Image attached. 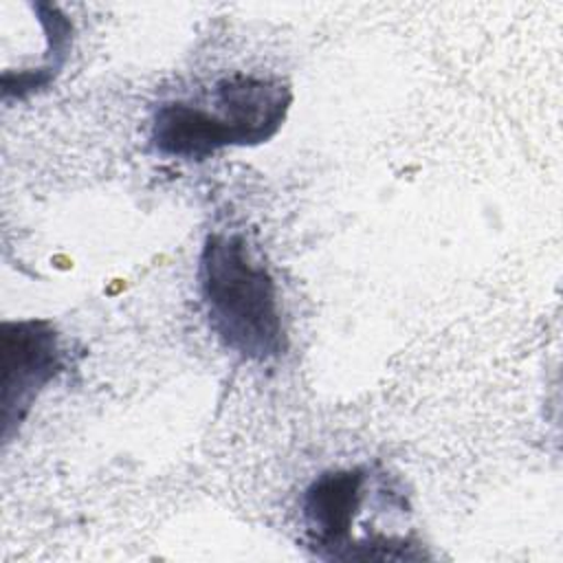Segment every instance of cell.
Here are the masks:
<instances>
[{"label": "cell", "instance_id": "cell-1", "mask_svg": "<svg viewBox=\"0 0 563 563\" xmlns=\"http://www.w3.org/2000/svg\"><path fill=\"white\" fill-rule=\"evenodd\" d=\"M292 90L277 77L233 73L207 99H169L154 108L150 143L161 156L205 161L227 147H253L284 125Z\"/></svg>", "mask_w": 563, "mask_h": 563}, {"label": "cell", "instance_id": "cell-2", "mask_svg": "<svg viewBox=\"0 0 563 563\" xmlns=\"http://www.w3.org/2000/svg\"><path fill=\"white\" fill-rule=\"evenodd\" d=\"M198 288L209 328L244 361H273L288 347L279 292L268 266L240 233L213 231L198 260Z\"/></svg>", "mask_w": 563, "mask_h": 563}, {"label": "cell", "instance_id": "cell-3", "mask_svg": "<svg viewBox=\"0 0 563 563\" xmlns=\"http://www.w3.org/2000/svg\"><path fill=\"white\" fill-rule=\"evenodd\" d=\"M2 440L9 442L37 396L66 367L59 334L46 319L2 321Z\"/></svg>", "mask_w": 563, "mask_h": 563}, {"label": "cell", "instance_id": "cell-4", "mask_svg": "<svg viewBox=\"0 0 563 563\" xmlns=\"http://www.w3.org/2000/svg\"><path fill=\"white\" fill-rule=\"evenodd\" d=\"M369 488L367 466L332 468L317 475L301 495L306 548L323 561H347L354 521Z\"/></svg>", "mask_w": 563, "mask_h": 563}]
</instances>
